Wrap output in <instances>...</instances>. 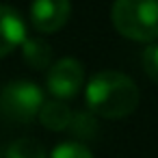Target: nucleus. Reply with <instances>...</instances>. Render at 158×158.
Listing matches in <instances>:
<instances>
[{"instance_id": "f257e3e1", "label": "nucleus", "mask_w": 158, "mask_h": 158, "mask_svg": "<svg viewBox=\"0 0 158 158\" xmlns=\"http://www.w3.org/2000/svg\"><path fill=\"white\" fill-rule=\"evenodd\" d=\"M139 87L136 82L115 69L98 72L85 87V100L89 113L104 119H123L139 106Z\"/></svg>"}, {"instance_id": "f03ea898", "label": "nucleus", "mask_w": 158, "mask_h": 158, "mask_svg": "<svg viewBox=\"0 0 158 158\" xmlns=\"http://www.w3.org/2000/svg\"><path fill=\"white\" fill-rule=\"evenodd\" d=\"M117 33L132 41L158 39V0H117L110 7Z\"/></svg>"}, {"instance_id": "7ed1b4c3", "label": "nucleus", "mask_w": 158, "mask_h": 158, "mask_svg": "<svg viewBox=\"0 0 158 158\" xmlns=\"http://www.w3.org/2000/svg\"><path fill=\"white\" fill-rule=\"evenodd\" d=\"M44 102V91L31 80H11L0 89V115L18 123L35 119Z\"/></svg>"}, {"instance_id": "20e7f679", "label": "nucleus", "mask_w": 158, "mask_h": 158, "mask_svg": "<svg viewBox=\"0 0 158 158\" xmlns=\"http://www.w3.org/2000/svg\"><path fill=\"white\" fill-rule=\"evenodd\" d=\"M82 82H85V67L80 61L72 56L59 59L48 67L46 85H48V91L59 100L74 98L82 89Z\"/></svg>"}, {"instance_id": "39448f33", "label": "nucleus", "mask_w": 158, "mask_h": 158, "mask_svg": "<svg viewBox=\"0 0 158 158\" xmlns=\"http://www.w3.org/2000/svg\"><path fill=\"white\" fill-rule=\"evenodd\" d=\"M72 13V5L67 0H37L31 5V22L39 33L59 31Z\"/></svg>"}, {"instance_id": "423d86ee", "label": "nucleus", "mask_w": 158, "mask_h": 158, "mask_svg": "<svg viewBox=\"0 0 158 158\" xmlns=\"http://www.w3.org/2000/svg\"><path fill=\"white\" fill-rule=\"evenodd\" d=\"M26 37V24L20 11L9 5H0V59L22 46Z\"/></svg>"}, {"instance_id": "0eeeda50", "label": "nucleus", "mask_w": 158, "mask_h": 158, "mask_svg": "<svg viewBox=\"0 0 158 158\" xmlns=\"http://www.w3.org/2000/svg\"><path fill=\"white\" fill-rule=\"evenodd\" d=\"M22 56L33 69H48L52 65V48L41 37H26L22 41Z\"/></svg>"}, {"instance_id": "6e6552de", "label": "nucleus", "mask_w": 158, "mask_h": 158, "mask_svg": "<svg viewBox=\"0 0 158 158\" xmlns=\"http://www.w3.org/2000/svg\"><path fill=\"white\" fill-rule=\"evenodd\" d=\"M72 108L61 102V100H50L44 102V106L39 108V121L48 128V130H67L69 119H72Z\"/></svg>"}, {"instance_id": "1a4fd4ad", "label": "nucleus", "mask_w": 158, "mask_h": 158, "mask_svg": "<svg viewBox=\"0 0 158 158\" xmlns=\"http://www.w3.org/2000/svg\"><path fill=\"white\" fill-rule=\"evenodd\" d=\"M67 130H72V134L80 141H91L98 134V119L89 110H76V113H72Z\"/></svg>"}, {"instance_id": "9d476101", "label": "nucleus", "mask_w": 158, "mask_h": 158, "mask_svg": "<svg viewBox=\"0 0 158 158\" xmlns=\"http://www.w3.org/2000/svg\"><path fill=\"white\" fill-rule=\"evenodd\" d=\"M46 156H48L46 147L31 136L15 139L13 143H9L7 154H5V158H46Z\"/></svg>"}, {"instance_id": "9b49d317", "label": "nucleus", "mask_w": 158, "mask_h": 158, "mask_svg": "<svg viewBox=\"0 0 158 158\" xmlns=\"http://www.w3.org/2000/svg\"><path fill=\"white\" fill-rule=\"evenodd\" d=\"M50 158H93L91 149L78 141H67V143H61L52 149Z\"/></svg>"}, {"instance_id": "f8f14e48", "label": "nucleus", "mask_w": 158, "mask_h": 158, "mask_svg": "<svg viewBox=\"0 0 158 158\" xmlns=\"http://www.w3.org/2000/svg\"><path fill=\"white\" fill-rule=\"evenodd\" d=\"M141 63H143L145 74H147V76H149L154 82H158V44L147 46V48L143 50Z\"/></svg>"}, {"instance_id": "ddd939ff", "label": "nucleus", "mask_w": 158, "mask_h": 158, "mask_svg": "<svg viewBox=\"0 0 158 158\" xmlns=\"http://www.w3.org/2000/svg\"><path fill=\"white\" fill-rule=\"evenodd\" d=\"M0 158H2V154H0Z\"/></svg>"}]
</instances>
